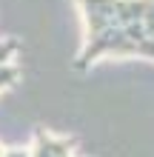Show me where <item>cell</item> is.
<instances>
[{"instance_id": "1", "label": "cell", "mask_w": 154, "mask_h": 157, "mask_svg": "<svg viewBox=\"0 0 154 157\" xmlns=\"http://www.w3.org/2000/svg\"><path fill=\"white\" fill-rule=\"evenodd\" d=\"M83 23L74 69L100 60L146 57L154 63V0H74Z\"/></svg>"}, {"instance_id": "2", "label": "cell", "mask_w": 154, "mask_h": 157, "mask_svg": "<svg viewBox=\"0 0 154 157\" xmlns=\"http://www.w3.org/2000/svg\"><path fill=\"white\" fill-rule=\"evenodd\" d=\"M0 157H86L80 151V143L77 137H69V134H54L49 128H34L32 134V143L29 146H3L0 143Z\"/></svg>"}, {"instance_id": "3", "label": "cell", "mask_w": 154, "mask_h": 157, "mask_svg": "<svg viewBox=\"0 0 154 157\" xmlns=\"http://www.w3.org/2000/svg\"><path fill=\"white\" fill-rule=\"evenodd\" d=\"M23 77V43L17 37H0V97L12 91Z\"/></svg>"}]
</instances>
